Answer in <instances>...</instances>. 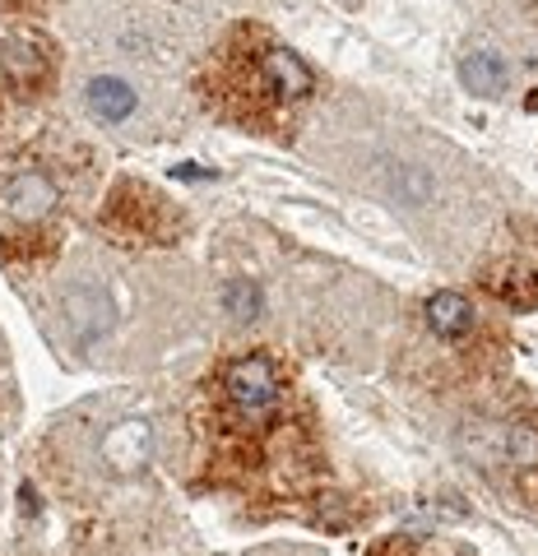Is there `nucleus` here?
I'll list each match as a JSON object with an SVG mask.
<instances>
[{
  "mask_svg": "<svg viewBox=\"0 0 538 556\" xmlns=\"http://www.w3.org/2000/svg\"><path fill=\"white\" fill-rule=\"evenodd\" d=\"M228 399L241 413H265L279 404V376L265 357H241L228 367Z\"/></svg>",
  "mask_w": 538,
  "mask_h": 556,
  "instance_id": "obj_1",
  "label": "nucleus"
},
{
  "mask_svg": "<svg viewBox=\"0 0 538 556\" xmlns=\"http://www.w3.org/2000/svg\"><path fill=\"white\" fill-rule=\"evenodd\" d=\"M149 450H153V431H149V422H140V417H126V422H116L108 437H102V459H108L116 473L145 468Z\"/></svg>",
  "mask_w": 538,
  "mask_h": 556,
  "instance_id": "obj_2",
  "label": "nucleus"
},
{
  "mask_svg": "<svg viewBox=\"0 0 538 556\" xmlns=\"http://www.w3.org/2000/svg\"><path fill=\"white\" fill-rule=\"evenodd\" d=\"M51 204H57V186H51L42 172H24V177H14L5 186V208L14 218H24V223L42 218Z\"/></svg>",
  "mask_w": 538,
  "mask_h": 556,
  "instance_id": "obj_3",
  "label": "nucleus"
},
{
  "mask_svg": "<svg viewBox=\"0 0 538 556\" xmlns=\"http://www.w3.org/2000/svg\"><path fill=\"white\" fill-rule=\"evenodd\" d=\"M460 84L474 98H501L511 84V70L501 56H492V51H474V56L460 61Z\"/></svg>",
  "mask_w": 538,
  "mask_h": 556,
  "instance_id": "obj_4",
  "label": "nucleus"
},
{
  "mask_svg": "<svg viewBox=\"0 0 538 556\" xmlns=\"http://www.w3.org/2000/svg\"><path fill=\"white\" fill-rule=\"evenodd\" d=\"M260 70H265V79H270V89L274 93H284V98H306L311 89H316V75L306 70L302 56H292V51H270L265 61H260Z\"/></svg>",
  "mask_w": 538,
  "mask_h": 556,
  "instance_id": "obj_5",
  "label": "nucleus"
},
{
  "mask_svg": "<svg viewBox=\"0 0 538 556\" xmlns=\"http://www.w3.org/2000/svg\"><path fill=\"white\" fill-rule=\"evenodd\" d=\"M427 325L441 339H464L474 334V306L464 292H437V298H427Z\"/></svg>",
  "mask_w": 538,
  "mask_h": 556,
  "instance_id": "obj_6",
  "label": "nucleus"
},
{
  "mask_svg": "<svg viewBox=\"0 0 538 556\" xmlns=\"http://www.w3.org/2000/svg\"><path fill=\"white\" fill-rule=\"evenodd\" d=\"M89 108H93V116H102V121H126V116L135 112V93H130L126 79L102 75V79L89 84Z\"/></svg>",
  "mask_w": 538,
  "mask_h": 556,
  "instance_id": "obj_7",
  "label": "nucleus"
},
{
  "mask_svg": "<svg viewBox=\"0 0 538 556\" xmlns=\"http://www.w3.org/2000/svg\"><path fill=\"white\" fill-rule=\"evenodd\" d=\"M260 288L251 283V278H233L228 288H223V311H228L233 320H255L260 316Z\"/></svg>",
  "mask_w": 538,
  "mask_h": 556,
  "instance_id": "obj_8",
  "label": "nucleus"
},
{
  "mask_svg": "<svg viewBox=\"0 0 538 556\" xmlns=\"http://www.w3.org/2000/svg\"><path fill=\"white\" fill-rule=\"evenodd\" d=\"M172 177H182V181H204V177H214V172H204L196 163H186V167H172Z\"/></svg>",
  "mask_w": 538,
  "mask_h": 556,
  "instance_id": "obj_9",
  "label": "nucleus"
}]
</instances>
